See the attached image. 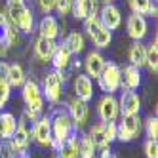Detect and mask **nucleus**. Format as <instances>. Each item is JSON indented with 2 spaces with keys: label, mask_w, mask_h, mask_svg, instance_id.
<instances>
[{
  "label": "nucleus",
  "mask_w": 158,
  "mask_h": 158,
  "mask_svg": "<svg viewBox=\"0 0 158 158\" xmlns=\"http://www.w3.org/2000/svg\"><path fill=\"white\" fill-rule=\"evenodd\" d=\"M50 116V126H52V147L50 149H53L55 152H57V149L61 147V143L65 139H69L71 135L78 133V128L73 124L69 112H67L65 109H55Z\"/></svg>",
  "instance_id": "nucleus-1"
},
{
  "label": "nucleus",
  "mask_w": 158,
  "mask_h": 158,
  "mask_svg": "<svg viewBox=\"0 0 158 158\" xmlns=\"http://www.w3.org/2000/svg\"><path fill=\"white\" fill-rule=\"evenodd\" d=\"M65 82H67V76L65 73L61 71H50L46 76H44V80H42V95L44 99H48V103L52 105H57L61 97H63V88H65Z\"/></svg>",
  "instance_id": "nucleus-2"
},
{
  "label": "nucleus",
  "mask_w": 158,
  "mask_h": 158,
  "mask_svg": "<svg viewBox=\"0 0 158 158\" xmlns=\"http://www.w3.org/2000/svg\"><path fill=\"white\" fill-rule=\"evenodd\" d=\"M6 17L12 21V25L19 29L25 35H31L35 29V15L29 10L25 2H15V4H8V14Z\"/></svg>",
  "instance_id": "nucleus-3"
},
{
  "label": "nucleus",
  "mask_w": 158,
  "mask_h": 158,
  "mask_svg": "<svg viewBox=\"0 0 158 158\" xmlns=\"http://www.w3.org/2000/svg\"><path fill=\"white\" fill-rule=\"evenodd\" d=\"M84 31H86L88 38L94 42V46L97 50L109 48V44L112 42V31L105 29L103 23H101V19L97 15H92V17L84 19Z\"/></svg>",
  "instance_id": "nucleus-4"
},
{
  "label": "nucleus",
  "mask_w": 158,
  "mask_h": 158,
  "mask_svg": "<svg viewBox=\"0 0 158 158\" xmlns=\"http://www.w3.org/2000/svg\"><path fill=\"white\" fill-rule=\"evenodd\" d=\"M21 95H23V101H25V109L36 112V114H42L46 99H44L42 89H40V86H38L36 80L27 78L25 84L21 86Z\"/></svg>",
  "instance_id": "nucleus-5"
},
{
  "label": "nucleus",
  "mask_w": 158,
  "mask_h": 158,
  "mask_svg": "<svg viewBox=\"0 0 158 158\" xmlns=\"http://www.w3.org/2000/svg\"><path fill=\"white\" fill-rule=\"evenodd\" d=\"M141 128H143V120L139 114L122 116V120L116 124V139H120L122 143L135 141L141 133Z\"/></svg>",
  "instance_id": "nucleus-6"
},
{
  "label": "nucleus",
  "mask_w": 158,
  "mask_h": 158,
  "mask_svg": "<svg viewBox=\"0 0 158 158\" xmlns=\"http://www.w3.org/2000/svg\"><path fill=\"white\" fill-rule=\"evenodd\" d=\"M97 82H99V88L101 92L105 94H114L120 89V82H122V71L116 63L112 61H107L101 74L97 76Z\"/></svg>",
  "instance_id": "nucleus-7"
},
{
  "label": "nucleus",
  "mask_w": 158,
  "mask_h": 158,
  "mask_svg": "<svg viewBox=\"0 0 158 158\" xmlns=\"http://www.w3.org/2000/svg\"><path fill=\"white\" fill-rule=\"evenodd\" d=\"M17 44V29L12 25V21L6 14H0V57H4L10 48Z\"/></svg>",
  "instance_id": "nucleus-8"
},
{
  "label": "nucleus",
  "mask_w": 158,
  "mask_h": 158,
  "mask_svg": "<svg viewBox=\"0 0 158 158\" xmlns=\"http://www.w3.org/2000/svg\"><path fill=\"white\" fill-rule=\"evenodd\" d=\"M120 114L118 110V99L114 94H105L97 103V116L101 122H114Z\"/></svg>",
  "instance_id": "nucleus-9"
},
{
  "label": "nucleus",
  "mask_w": 158,
  "mask_h": 158,
  "mask_svg": "<svg viewBox=\"0 0 158 158\" xmlns=\"http://www.w3.org/2000/svg\"><path fill=\"white\" fill-rule=\"evenodd\" d=\"M97 17L101 19L103 27L109 29V31H116V29L122 25V12H120V8H118L114 2L101 6L99 12H97Z\"/></svg>",
  "instance_id": "nucleus-10"
},
{
  "label": "nucleus",
  "mask_w": 158,
  "mask_h": 158,
  "mask_svg": "<svg viewBox=\"0 0 158 158\" xmlns=\"http://www.w3.org/2000/svg\"><path fill=\"white\" fill-rule=\"evenodd\" d=\"M32 139L38 147L44 149H50L52 147V126H50V116L44 114L35 122V128H32Z\"/></svg>",
  "instance_id": "nucleus-11"
},
{
  "label": "nucleus",
  "mask_w": 158,
  "mask_h": 158,
  "mask_svg": "<svg viewBox=\"0 0 158 158\" xmlns=\"http://www.w3.org/2000/svg\"><path fill=\"white\" fill-rule=\"evenodd\" d=\"M126 32L133 42H141L147 36V32H149V23H147L145 15L131 14L126 21Z\"/></svg>",
  "instance_id": "nucleus-12"
},
{
  "label": "nucleus",
  "mask_w": 158,
  "mask_h": 158,
  "mask_svg": "<svg viewBox=\"0 0 158 158\" xmlns=\"http://www.w3.org/2000/svg\"><path fill=\"white\" fill-rule=\"evenodd\" d=\"M67 112H69V116L73 120V124L76 128H82L86 126V122L89 118V107L86 101L74 97L73 101H69V107H67Z\"/></svg>",
  "instance_id": "nucleus-13"
},
{
  "label": "nucleus",
  "mask_w": 158,
  "mask_h": 158,
  "mask_svg": "<svg viewBox=\"0 0 158 158\" xmlns=\"http://www.w3.org/2000/svg\"><path fill=\"white\" fill-rule=\"evenodd\" d=\"M99 8H101V2H99V0H73V10H71V14H73L74 19L84 21V19L92 17V15H97Z\"/></svg>",
  "instance_id": "nucleus-14"
},
{
  "label": "nucleus",
  "mask_w": 158,
  "mask_h": 158,
  "mask_svg": "<svg viewBox=\"0 0 158 158\" xmlns=\"http://www.w3.org/2000/svg\"><path fill=\"white\" fill-rule=\"evenodd\" d=\"M118 110L122 116L126 114H139L141 110V99L133 89H124L118 99Z\"/></svg>",
  "instance_id": "nucleus-15"
},
{
  "label": "nucleus",
  "mask_w": 158,
  "mask_h": 158,
  "mask_svg": "<svg viewBox=\"0 0 158 158\" xmlns=\"http://www.w3.org/2000/svg\"><path fill=\"white\" fill-rule=\"evenodd\" d=\"M50 61H52V65H53L55 71L65 73V71L71 67L73 53H71L69 48H67L65 44L61 42V44H57V46H55V50H53V53H52V59H50Z\"/></svg>",
  "instance_id": "nucleus-16"
},
{
  "label": "nucleus",
  "mask_w": 158,
  "mask_h": 158,
  "mask_svg": "<svg viewBox=\"0 0 158 158\" xmlns=\"http://www.w3.org/2000/svg\"><path fill=\"white\" fill-rule=\"evenodd\" d=\"M107 59L101 55L97 50H92V52H88L86 55V59H84V69H86V74L89 78H97L101 74V71H103V67H105Z\"/></svg>",
  "instance_id": "nucleus-17"
},
{
  "label": "nucleus",
  "mask_w": 158,
  "mask_h": 158,
  "mask_svg": "<svg viewBox=\"0 0 158 158\" xmlns=\"http://www.w3.org/2000/svg\"><path fill=\"white\" fill-rule=\"evenodd\" d=\"M122 71V82H120V88L122 89H137L143 82V76H141V69H137V67H133V65H128V67H124Z\"/></svg>",
  "instance_id": "nucleus-18"
},
{
  "label": "nucleus",
  "mask_w": 158,
  "mask_h": 158,
  "mask_svg": "<svg viewBox=\"0 0 158 158\" xmlns=\"http://www.w3.org/2000/svg\"><path fill=\"white\" fill-rule=\"evenodd\" d=\"M55 46H57V44H55V40L38 35V38L35 40V57H36L40 63H48V61L52 59V53H53Z\"/></svg>",
  "instance_id": "nucleus-19"
},
{
  "label": "nucleus",
  "mask_w": 158,
  "mask_h": 158,
  "mask_svg": "<svg viewBox=\"0 0 158 158\" xmlns=\"http://www.w3.org/2000/svg\"><path fill=\"white\" fill-rule=\"evenodd\" d=\"M74 94L78 99L86 101V103L94 99V82L88 74H78L74 78Z\"/></svg>",
  "instance_id": "nucleus-20"
},
{
  "label": "nucleus",
  "mask_w": 158,
  "mask_h": 158,
  "mask_svg": "<svg viewBox=\"0 0 158 158\" xmlns=\"http://www.w3.org/2000/svg\"><path fill=\"white\" fill-rule=\"evenodd\" d=\"M17 130V118L12 112H0V141H10Z\"/></svg>",
  "instance_id": "nucleus-21"
},
{
  "label": "nucleus",
  "mask_w": 158,
  "mask_h": 158,
  "mask_svg": "<svg viewBox=\"0 0 158 158\" xmlns=\"http://www.w3.org/2000/svg\"><path fill=\"white\" fill-rule=\"evenodd\" d=\"M128 59H130V65L143 69L147 65V46L143 42H133L128 50Z\"/></svg>",
  "instance_id": "nucleus-22"
},
{
  "label": "nucleus",
  "mask_w": 158,
  "mask_h": 158,
  "mask_svg": "<svg viewBox=\"0 0 158 158\" xmlns=\"http://www.w3.org/2000/svg\"><path fill=\"white\" fill-rule=\"evenodd\" d=\"M38 32H40V36H46V38H52L55 40L59 36V23H57V19H55L53 15H44L40 19V23H38Z\"/></svg>",
  "instance_id": "nucleus-23"
},
{
  "label": "nucleus",
  "mask_w": 158,
  "mask_h": 158,
  "mask_svg": "<svg viewBox=\"0 0 158 158\" xmlns=\"http://www.w3.org/2000/svg\"><path fill=\"white\" fill-rule=\"evenodd\" d=\"M63 44L69 48V52L73 55H78V53H82L86 50V38H84V35L80 31H71L69 35L65 36Z\"/></svg>",
  "instance_id": "nucleus-24"
},
{
  "label": "nucleus",
  "mask_w": 158,
  "mask_h": 158,
  "mask_svg": "<svg viewBox=\"0 0 158 158\" xmlns=\"http://www.w3.org/2000/svg\"><path fill=\"white\" fill-rule=\"evenodd\" d=\"M95 143L92 141L88 133H80L76 135V151H78V158H94L95 154Z\"/></svg>",
  "instance_id": "nucleus-25"
},
{
  "label": "nucleus",
  "mask_w": 158,
  "mask_h": 158,
  "mask_svg": "<svg viewBox=\"0 0 158 158\" xmlns=\"http://www.w3.org/2000/svg\"><path fill=\"white\" fill-rule=\"evenodd\" d=\"M130 8L133 14H139V15L156 17V14H158L156 0H130Z\"/></svg>",
  "instance_id": "nucleus-26"
},
{
  "label": "nucleus",
  "mask_w": 158,
  "mask_h": 158,
  "mask_svg": "<svg viewBox=\"0 0 158 158\" xmlns=\"http://www.w3.org/2000/svg\"><path fill=\"white\" fill-rule=\"evenodd\" d=\"M25 80H27V74H25L23 67H21L19 63H12V65H10L8 78H6V82L10 84V88H21L25 84Z\"/></svg>",
  "instance_id": "nucleus-27"
},
{
  "label": "nucleus",
  "mask_w": 158,
  "mask_h": 158,
  "mask_svg": "<svg viewBox=\"0 0 158 158\" xmlns=\"http://www.w3.org/2000/svg\"><path fill=\"white\" fill-rule=\"evenodd\" d=\"M76 135H71L69 139H65L61 143V147L57 149V156L59 158H78V151H76Z\"/></svg>",
  "instance_id": "nucleus-28"
},
{
  "label": "nucleus",
  "mask_w": 158,
  "mask_h": 158,
  "mask_svg": "<svg viewBox=\"0 0 158 158\" xmlns=\"http://www.w3.org/2000/svg\"><path fill=\"white\" fill-rule=\"evenodd\" d=\"M145 67H149V71L152 74L158 73V40H156V36L149 44V48H147V65Z\"/></svg>",
  "instance_id": "nucleus-29"
},
{
  "label": "nucleus",
  "mask_w": 158,
  "mask_h": 158,
  "mask_svg": "<svg viewBox=\"0 0 158 158\" xmlns=\"http://www.w3.org/2000/svg\"><path fill=\"white\" fill-rule=\"evenodd\" d=\"M88 135L92 137V141L95 143V147H105V145H109L107 143V137H105V122L94 124V126L89 128Z\"/></svg>",
  "instance_id": "nucleus-30"
},
{
  "label": "nucleus",
  "mask_w": 158,
  "mask_h": 158,
  "mask_svg": "<svg viewBox=\"0 0 158 158\" xmlns=\"http://www.w3.org/2000/svg\"><path fill=\"white\" fill-rule=\"evenodd\" d=\"M145 133L149 139H158V118L149 116L145 120Z\"/></svg>",
  "instance_id": "nucleus-31"
},
{
  "label": "nucleus",
  "mask_w": 158,
  "mask_h": 158,
  "mask_svg": "<svg viewBox=\"0 0 158 158\" xmlns=\"http://www.w3.org/2000/svg\"><path fill=\"white\" fill-rule=\"evenodd\" d=\"M10 97H12V88L6 80H0V109L10 101Z\"/></svg>",
  "instance_id": "nucleus-32"
},
{
  "label": "nucleus",
  "mask_w": 158,
  "mask_h": 158,
  "mask_svg": "<svg viewBox=\"0 0 158 158\" xmlns=\"http://www.w3.org/2000/svg\"><path fill=\"white\" fill-rule=\"evenodd\" d=\"M143 149H145V156L147 158H158V141L156 139H147L145 145H143Z\"/></svg>",
  "instance_id": "nucleus-33"
},
{
  "label": "nucleus",
  "mask_w": 158,
  "mask_h": 158,
  "mask_svg": "<svg viewBox=\"0 0 158 158\" xmlns=\"http://www.w3.org/2000/svg\"><path fill=\"white\" fill-rule=\"evenodd\" d=\"M55 12L59 15H69L73 10V0H55Z\"/></svg>",
  "instance_id": "nucleus-34"
},
{
  "label": "nucleus",
  "mask_w": 158,
  "mask_h": 158,
  "mask_svg": "<svg viewBox=\"0 0 158 158\" xmlns=\"http://www.w3.org/2000/svg\"><path fill=\"white\" fill-rule=\"evenodd\" d=\"M105 137L109 145L116 141V122H105Z\"/></svg>",
  "instance_id": "nucleus-35"
},
{
  "label": "nucleus",
  "mask_w": 158,
  "mask_h": 158,
  "mask_svg": "<svg viewBox=\"0 0 158 158\" xmlns=\"http://www.w3.org/2000/svg\"><path fill=\"white\" fill-rule=\"evenodd\" d=\"M0 158H17L10 141H0Z\"/></svg>",
  "instance_id": "nucleus-36"
},
{
  "label": "nucleus",
  "mask_w": 158,
  "mask_h": 158,
  "mask_svg": "<svg viewBox=\"0 0 158 158\" xmlns=\"http://www.w3.org/2000/svg\"><path fill=\"white\" fill-rule=\"evenodd\" d=\"M94 158H118V156L110 151V145H105V147H97Z\"/></svg>",
  "instance_id": "nucleus-37"
},
{
  "label": "nucleus",
  "mask_w": 158,
  "mask_h": 158,
  "mask_svg": "<svg viewBox=\"0 0 158 158\" xmlns=\"http://www.w3.org/2000/svg\"><path fill=\"white\" fill-rule=\"evenodd\" d=\"M36 4H38V10L44 14V15H48L53 12V8H55V0H36Z\"/></svg>",
  "instance_id": "nucleus-38"
},
{
  "label": "nucleus",
  "mask_w": 158,
  "mask_h": 158,
  "mask_svg": "<svg viewBox=\"0 0 158 158\" xmlns=\"http://www.w3.org/2000/svg\"><path fill=\"white\" fill-rule=\"evenodd\" d=\"M8 69H10V63L0 61V80H6L8 78Z\"/></svg>",
  "instance_id": "nucleus-39"
},
{
  "label": "nucleus",
  "mask_w": 158,
  "mask_h": 158,
  "mask_svg": "<svg viewBox=\"0 0 158 158\" xmlns=\"http://www.w3.org/2000/svg\"><path fill=\"white\" fill-rule=\"evenodd\" d=\"M15 2H25V0H8V4H15Z\"/></svg>",
  "instance_id": "nucleus-40"
},
{
  "label": "nucleus",
  "mask_w": 158,
  "mask_h": 158,
  "mask_svg": "<svg viewBox=\"0 0 158 158\" xmlns=\"http://www.w3.org/2000/svg\"><path fill=\"white\" fill-rule=\"evenodd\" d=\"M99 2H103V4H110V2H114V0H99Z\"/></svg>",
  "instance_id": "nucleus-41"
},
{
  "label": "nucleus",
  "mask_w": 158,
  "mask_h": 158,
  "mask_svg": "<svg viewBox=\"0 0 158 158\" xmlns=\"http://www.w3.org/2000/svg\"><path fill=\"white\" fill-rule=\"evenodd\" d=\"M53 158H59V156H57V154H55V156H53Z\"/></svg>",
  "instance_id": "nucleus-42"
},
{
  "label": "nucleus",
  "mask_w": 158,
  "mask_h": 158,
  "mask_svg": "<svg viewBox=\"0 0 158 158\" xmlns=\"http://www.w3.org/2000/svg\"><path fill=\"white\" fill-rule=\"evenodd\" d=\"M21 158H29V156H21Z\"/></svg>",
  "instance_id": "nucleus-43"
}]
</instances>
